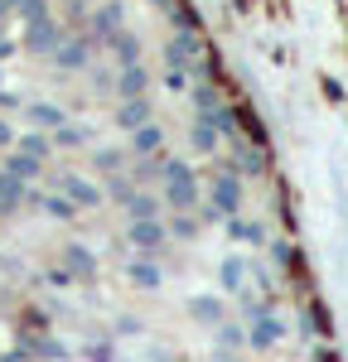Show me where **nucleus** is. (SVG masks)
<instances>
[{
    "label": "nucleus",
    "mask_w": 348,
    "mask_h": 362,
    "mask_svg": "<svg viewBox=\"0 0 348 362\" xmlns=\"http://www.w3.org/2000/svg\"><path fill=\"white\" fill-rule=\"evenodd\" d=\"M63 44V29H58V20L49 15V20H34V25H25V49L34 58H49Z\"/></svg>",
    "instance_id": "nucleus-1"
},
{
    "label": "nucleus",
    "mask_w": 348,
    "mask_h": 362,
    "mask_svg": "<svg viewBox=\"0 0 348 362\" xmlns=\"http://www.w3.org/2000/svg\"><path fill=\"white\" fill-rule=\"evenodd\" d=\"M58 63V68H63V73H78V68H87V58H92V39H68V34H63V44H58L54 54H49Z\"/></svg>",
    "instance_id": "nucleus-2"
},
{
    "label": "nucleus",
    "mask_w": 348,
    "mask_h": 362,
    "mask_svg": "<svg viewBox=\"0 0 348 362\" xmlns=\"http://www.w3.org/2000/svg\"><path fill=\"white\" fill-rule=\"evenodd\" d=\"M54 184H58L68 198H73L78 208H97V203H102V189H97V184H87L83 174H58Z\"/></svg>",
    "instance_id": "nucleus-3"
},
{
    "label": "nucleus",
    "mask_w": 348,
    "mask_h": 362,
    "mask_svg": "<svg viewBox=\"0 0 348 362\" xmlns=\"http://www.w3.org/2000/svg\"><path fill=\"white\" fill-rule=\"evenodd\" d=\"M25 121L34 126V131H58V126L68 121V112H63V107H54V102H29V107H25Z\"/></svg>",
    "instance_id": "nucleus-4"
},
{
    "label": "nucleus",
    "mask_w": 348,
    "mask_h": 362,
    "mask_svg": "<svg viewBox=\"0 0 348 362\" xmlns=\"http://www.w3.org/2000/svg\"><path fill=\"white\" fill-rule=\"evenodd\" d=\"M126 237H131V247H136V251H160V242H165V227L155 223V218H136Z\"/></svg>",
    "instance_id": "nucleus-5"
},
{
    "label": "nucleus",
    "mask_w": 348,
    "mask_h": 362,
    "mask_svg": "<svg viewBox=\"0 0 348 362\" xmlns=\"http://www.w3.org/2000/svg\"><path fill=\"white\" fill-rule=\"evenodd\" d=\"M25 194H29L25 179H15L10 169H0V213H20L25 208Z\"/></svg>",
    "instance_id": "nucleus-6"
},
{
    "label": "nucleus",
    "mask_w": 348,
    "mask_h": 362,
    "mask_svg": "<svg viewBox=\"0 0 348 362\" xmlns=\"http://www.w3.org/2000/svg\"><path fill=\"white\" fill-rule=\"evenodd\" d=\"M116 126H121V131H141V126H150V102H145V97H126L121 112H116Z\"/></svg>",
    "instance_id": "nucleus-7"
},
{
    "label": "nucleus",
    "mask_w": 348,
    "mask_h": 362,
    "mask_svg": "<svg viewBox=\"0 0 348 362\" xmlns=\"http://www.w3.org/2000/svg\"><path fill=\"white\" fill-rule=\"evenodd\" d=\"M63 266H68L78 280H92V271H97V256H92L83 242H68V247H63Z\"/></svg>",
    "instance_id": "nucleus-8"
},
{
    "label": "nucleus",
    "mask_w": 348,
    "mask_h": 362,
    "mask_svg": "<svg viewBox=\"0 0 348 362\" xmlns=\"http://www.w3.org/2000/svg\"><path fill=\"white\" fill-rule=\"evenodd\" d=\"M15 150H20V155H29V160H39V165H44V160L54 155V140L44 136V131H25V136L15 140Z\"/></svg>",
    "instance_id": "nucleus-9"
},
{
    "label": "nucleus",
    "mask_w": 348,
    "mask_h": 362,
    "mask_svg": "<svg viewBox=\"0 0 348 362\" xmlns=\"http://www.w3.org/2000/svg\"><path fill=\"white\" fill-rule=\"evenodd\" d=\"M145 87H150L145 68H141V63H126L121 78H116V92H121V97H145Z\"/></svg>",
    "instance_id": "nucleus-10"
},
{
    "label": "nucleus",
    "mask_w": 348,
    "mask_h": 362,
    "mask_svg": "<svg viewBox=\"0 0 348 362\" xmlns=\"http://www.w3.org/2000/svg\"><path fill=\"white\" fill-rule=\"evenodd\" d=\"M213 203H218V213H237V203H242V189H237V179H218L213 184Z\"/></svg>",
    "instance_id": "nucleus-11"
},
{
    "label": "nucleus",
    "mask_w": 348,
    "mask_h": 362,
    "mask_svg": "<svg viewBox=\"0 0 348 362\" xmlns=\"http://www.w3.org/2000/svg\"><path fill=\"white\" fill-rule=\"evenodd\" d=\"M107 44H112V54H116V63H121V68H126V63H141V44H136L126 29H116Z\"/></svg>",
    "instance_id": "nucleus-12"
},
{
    "label": "nucleus",
    "mask_w": 348,
    "mask_h": 362,
    "mask_svg": "<svg viewBox=\"0 0 348 362\" xmlns=\"http://www.w3.org/2000/svg\"><path fill=\"white\" fill-rule=\"evenodd\" d=\"M44 213H49L54 223H73V218H78V203L68 194H44Z\"/></svg>",
    "instance_id": "nucleus-13"
},
{
    "label": "nucleus",
    "mask_w": 348,
    "mask_h": 362,
    "mask_svg": "<svg viewBox=\"0 0 348 362\" xmlns=\"http://www.w3.org/2000/svg\"><path fill=\"white\" fill-rule=\"evenodd\" d=\"M126 276H131V285H141V290H155L160 285V266L155 261H131Z\"/></svg>",
    "instance_id": "nucleus-14"
},
{
    "label": "nucleus",
    "mask_w": 348,
    "mask_h": 362,
    "mask_svg": "<svg viewBox=\"0 0 348 362\" xmlns=\"http://www.w3.org/2000/svg\"><path fill=\"white\" fill-rule=\"evenodd\" d=\"M5 169H10V174H15V179H25V184H34V179H39V160H29V155H20V150H15V155H5Z\"/></svg>",
    "instance_id": "nucleus-15"
},
{
    "label": "nucleus",
    "mask_w": 348,
    "mask_h": 362,
    "mask_svg": "<svg viewBox=\"0 0 348 362\" xmlns=\"http://www.w3.org/2000/svg\"><path fill=\"white\" fill-rule=\"evenodd\" d=\"M131 145H136V155H155L165 136H160V126H141V131H131Z\"/></svg>",
    "instance_id": "nucleus-16"
},
{
    "label": "nucleus",
    "mask_w": 348,
    "mask_h": 362,
    "mask_svg": "<svg viewBox=\"0 0 348 362\" xmlns=\"http://www.w3.org/2000/svg\"><path fill=\"white\" fill-rule=\"evenodd\" d=\"M126 213H131V223H136V218H160V203H155L150 194H131Z\"/></svg>",
    "instance_id": "nucleus-17"
},
{
    "label": "nucleus",
    "mask_w": 348,
    "mask_h": 362,
    "mask_svg": "<svg viewBox=\"0 0 348 362\" xmlns=\"http://www.w3.org/2000/svg\"><path fill=\"white\" fill-rule=\"evenodd\" d=\"M25 348L34 353V358H44V362H63V358H68V348L54 343V338H39V343H25Z\"/></svg>",
    "instance_id": "nucleus-18"
},
{
    "label": "nucleus",
    "mask_w": 348,
    "mask_h": 362,
    "mask_svg": "<svg viewBox=\"0 0 348 362\" xmlns=\"http://www.w3.org/2000/svg\"><path fill=\"white\" fill-rule=\"evenodd\" d=\"M49 140H54V145H63V150H73V145H83V140H87V131H83V126H68V121H63V126H58Z\"/></svg>",
    "instance_id": "nucleus-19"
},
{
    "label": "nucleus",
    "mask_w": 348,
    "mask_h": 362,
    "mask_svg": "<svg viewBox=\"0 0 348 362\" xmlns=\"http://www.w3.org/2000/svg\"><path fill=\"white\" fill-rule=\"evenodd\" d=\"M131 194H136V189H131V179H121V174H112V179H107V198H116V203H131Z\"/></svg>",
    "instance_id": "nucleus-20"
},
{
    "label": "nucleus",
    "mask_w": 348,
    "mask_h": 362,
    "mask_svg": "<svg viewBox=\"0 0 348 362\" xmlns=\"http://www.w3.org/2000/svg\"><path fill=\"white\" fill-rule=\"evenodd\" d=\"M92 169H102V174L121 169V150H97V155H92Z\"/></svg>",
    "instance_id": "nucleus-21"
},
{
    "label": "nucleus",
    "mask_w": 348,
    "mask_h": 362,
    "mask_svg": "<svg viewBox=\"0 0 348 362\" xmlns=\"http://www.w3.org/2000/svg\"><path fill=\"white\" fill-rule=\"evenodd\" d=\"M194 314H199L203 324H218V319H223V305H218V300H194Z\"/></svg>",
    "instance_id": "nucleus-22"
},
{
    "label": "nucleus",
    "mask_w": 348,
    "mask_h": 362,
    "mask_svg": "<svg viewBox=\"0 0 348 362\" xmlns=\"http://www.w3.org/2000/svg\"><path fill=\"white\" fill-rule=\"evenodd\" d=\"M20 15H25V25H34V20H49V0H25V5H20Z\"/></svg>",
    "instance_id": "nucleus-23"
},
{
    "label": "nucleus",
    "mask_w": 348,
    "mask_h": 362,
    "mask_svg": "<svg viewBox=\"0 0 348 362\" xmlns=\"http://www.w3.org/2000/svg\"><path fill=\"white\" fill-rule=\"evenodd\" d=\"M242 285V261H228L223 266V290H237Z\"/></svg>",
    "instance_id": "nucleus-24"
},
{
    "label": "nucleus",
    "mask_w": 348,
    "mask_h": 362,
    "mask_svg": "<svg viewBox=\"0 0 348 362\" xmlns=\"http://www.w3.org/2000/svg\"><path fill=\"white\" fill-rule=\"evenodd\" d=\"M276 334H281V329H276V324L266 319V324H257V334H252V343H257V348H266V343H276Z\"/></svg>",
    "instance_id": "nucleus-25"
},
{
    "label": "nucleus",
    "mask_w": 348,
    "mask_h": 362,
    "mask_svg": "<svg viewBox=\"0 0 348 362\" xmlns=\"http://www.w3.org/2000/svg\"><path fill=\"white\" fill-rule=\"evenodd\" d=\"M15 126H10V121H5V116H0V150H15Z\"/></svg>",
    "instance_id": "nucleus-26"
},
{
    "label": "nucleus",
    "mask_w": 348,
    "mask_h": 362,
    "mask_svg": "<svg viewBox=\"0 0 348 362\" xmlns=\"http://www.w3.org/2000/svg\"><path fill=\"white\" fill-rule=\"evenodd\" d=\"M73 271H68V266H58V271H49V285H58V290H63V285H73Z\"/></svg>",
    "instance_id": "nucleus-27"
},
{
    "label": "nucleus",
    "mask_w": 348,
    "mask_h": 362,
    "mask_svg": "<svg viewBox=\"0 0 348 362\" xmlns=\"http://www.w3.org/2000/svg\"><path fill=\"white\" fill-rule=\"evenodd\" d=\"M194 145H199V150H213V131H208V126H194Z\"/></svg>",
    "instance_id": "nucleus-28"
},
{
    "label": "nucleus",
    "mask_w": 348,
    "mask_h": 362,
    "mask_svg": "<svg viewBox=\"0 0 348 362\" xmlns=\"http://www.w3.org/2000/svg\"><path fill=\"white\" fill-rule=\"evenodd\" d=\"M0 362H34V353L29 348H15V353H0Z\"/></svg>",
    "instance_id": "nucleus-29"
},
{
    "label": "nucleus",
    "mask_w": 348,
    "mask_h": 362,
    "mask_svg": "<svg viewBox=\"0 0 348 362\" xmlns=\"http://www.w3.org/2000/svg\"><path fill=\"white\" fill-rule=\"evenodd\" d=\"M194 102H199V107H208V112H213V102H218V97H213V87H199V92H194Z\"/></svg>",
    "instance_id": "nucleus-30"
},
{
    "label": "nucleus",
    "mask_w": 348,
    "mask_h": 362,
    "mask_svg": "<svg viewBox=\"0 0 348 362\" xmlns=\"http://www.w3.org/2000/svg\"><path fill=\"white\" fill-rule=\"evenodd\" d=\"M174 237H194V223L189 218H174Z\"/></svg>",
    "instance_id": "nucleus-31"
},
{
    "label": "nucleus",
    "mask_w": 348,
    "mask_h": 362,
    "mask_svg": "<svg viewBox=\"0 0 348 362\" xmlns=\"http://www.w3.org/2000/svg\"><path fill=\"white\" fill-rule=\"evenodd\" d=\"M92 362H112V348L107 343H92Z\"/></svg>",
    "instance_id": "nucleus-32"
},
{
    "label": "nucleus",
    "mask_w": 348,
    "mask_h": 362,
    "mask_svg": "<svg viewBox=\"0 0 348 362\" xmlns=\"http://www.w3.org/2000/svg\"><path fill=\"white\" fill-rule=\"evenodd\" d=\"M15 49H20V44H15V39H0V63H5V58L15 54Z\"/></svg>",
    "instance_id": "nucleus-33"
},
{
    "label": "nucleus",
    "mask_w": 348,
    "mask_h": 362,
    "mask_svg": "<svg viewBox=\"0 0 348 362\" xmlns=\"http://www.w3.org/2000/svg\"><path fill=\"white\" fill-rule=\"evenodd\" d=\"M5 15H10V0H0V25H5Z\"/></svg>",
    "instance_id": "nucleus-34"
},
{
    "label": "nucleus",
    "mask_w": 348,
    "mask_h": 362,
    "mask_svg": "<svg viewBox=\"0 0 348 362\" xmlns=\"http://www.w3.org/2000/svg\"><path fill=\"white\" fill-rule=\"evenodd\" d=\"M20 5H25V0H10V10H20Z\"/></svg>",
    "instance_id": "nucleus-35"
}]
</instances>
